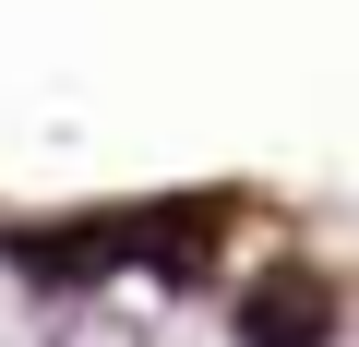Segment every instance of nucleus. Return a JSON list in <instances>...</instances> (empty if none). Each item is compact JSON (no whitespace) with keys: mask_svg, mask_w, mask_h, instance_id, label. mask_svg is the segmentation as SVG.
<instances>
[{"mask_svg":"<svg viewBox=\"0 0 359 347\" xmlns=\"http://www.w3.org/2000/svg\"><path fill=\"white\" fill-rule=\"evenodd\" d=\"M240 347H335V287L323 275H252L240 287Z\"/></svg>","mask_w":359,"mask_h":347,"instance_id":"obj_1","label":"nucleus"},{"mask_svg":"<svg viewBox=\"0 0 359 347\" xmlns=\"http://www.w3.org/2000/svg\"><path fill=\"white\" fill-rule=\"evenodd\" d=\"M48 347H144V323H132V311H108V299L84 287V299L60 311V335H48Z\"/></svg>","mask_w":359,"mask_h":347,"instance_id":"obj_2","label":"nucleus"}]
</instances>
